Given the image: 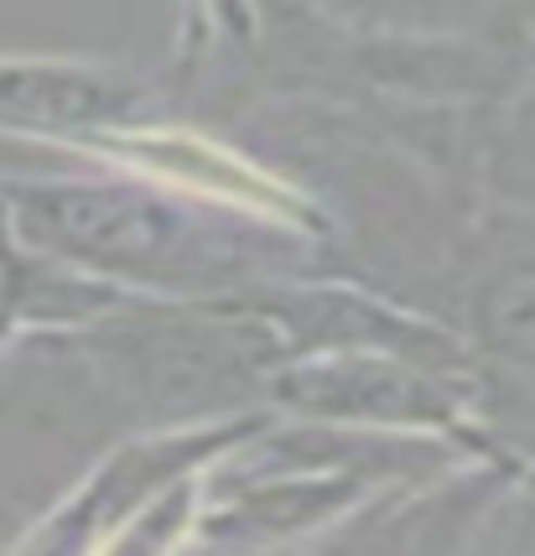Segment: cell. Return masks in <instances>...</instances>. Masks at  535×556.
I'll list each match as a JSON object with an SVG mask.
<instances>
[{
  "instance_id": "3",
  "label": "cell",
  "mask_w": 535,
  "mask_h": 556,
  "mask_svg": "<svg viewBox=\"0 0 535 556\" xmlns=\"http://www.w3.org/2000/svg\"><path fill=\"white\" fill-rule=\"evenodd\" d=\"M281 401H292L296 412L328 416V421H400V416L426 412V386H416L411 375H400L395 364L380 359H339L292 369L276 380Z\"/></svg>"
},
{
  "instance_id": "2",
  "label": "cell",
  "mask_w": 535,
  "mask_h": 556,
  "mask_svg": "<svg viewBox=\"0 0 535 556\" xmlns=\"http://www.w3.org/2000/svg\"><path fill=\"white\" fill-rule=\"evenodd\" d=\"M99 349L125 390L156 416L229 406L270 364V339L260 328L203 323V317H151L120 333H104Z\"/></svg>"
},
{
  "instance_id": "6",
  "label": "cell",
  "mask_w": 535,
  "mask_h": 556,
  "mask_svg": "<svg viewBox=\"0 0 535 556\" xmlns=\"http://www.w3.org/2000/svg\"><path fill=\"white\" fill-rule=\"evenodd\" d=\"M5 531H11V526H5V515H0V541H5Z\"/></svg>"
},
{
  "instance_id": "4",
  "label": "cell",
  "mask_w": 535,
  "mask_h": 556,
  "mask_svg": "<svg viewBox=\"0 0 535 556\" xmlns=\"http://www.w3.org/2000/svg\"><path fill=\"white\" fill-rule=\"evenodd\" d=\"M130 110V89L99 73L74 68H22L0 63V121H31L48 130L110 125Z\"/></svg>"
},
{
  "instance_id": "1",
  "label": "cell",
  "mask_w": 535,
  "mask_h": 556,
  "mask_svg": "<svg viewBox=\"0 0 535 556\" xmlns=\"http://www.w3.org/2000/svg\"><path fill=\"white\" fill-rule=\"evenodd\" d=\"M16 218L52 255L141 281H214L244 261L224 235H208L188 208L141 188L68 182L16 193Z\"/></svg>"
},
{
  "instance_id": "5",
  "label": "cell",
  "mask_w": 535,
  "mask_h": 556,
  "mask_svg": "<svg viewBox=\"0 0 535 556\" xmlns=\"http://www.w3.org/2000/svg\"><path fill=\"white\" fill-rule=\"evenodd\" d=\"M473 333L505 354V359L535 364V261L505 266L488 276L473 296Z\"/></svg>"
}]
</instances>
